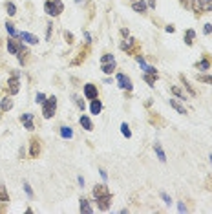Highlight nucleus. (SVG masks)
<instances>
[{
    "instance_id": "nucleus-21",
    "label": "nucleus",
    "mask_w": 212,
    "mask_h": 214,
    "mask_svg": "<svg viewBox=\"0 0 212 214\" xmlns=\"http://www.w3.org/2000/svg\"><path fill=\"white\" fill-rule=\"evenodd\" d=\"M157 77H159V73H145V75H143V79H145L150 86H154V84H155Z\"/></svg>"
},
{
    "instance_id": "nucleus-22",
    "label": "nucleus",
    "mask_w": 212,
    "mask_h": 214,
    "mask_svg": "<svg viewBox=\"0 0 212 214\" xmlns=\"http://www.w3.org/2000/svg\"><path fill=\"white\" fill-rule=\"evenodd\" d=\"M80 124H82V128H84V130H88V132H90V130H93V124H92V121H90V119H88L86 116L80 117Z\"/></svg>"
},
{
    "instance_id": "nucleus-39",
    "label": "nucleus",
    "mask_w": 212,
    "mask_h": 214,
    "mask_svg": "<svg viewBox=\"0 0 212 214\" xmlns=\"http://www.w3.org/2000/svg\"><path fill=\"white\" fill-rule=\"evenodd\" d=\"M203 33H205V35H212V24H205Z\"/></svg>"
},
{
    "instance_id": "nucleus-36",
    "label": "nucleus",
    "mask_w": 212,
    "mask_h": 214,
    "mask_svg": "<svg viewBox=\"0 0 212 214\" xmlns=\"http://www.w3.org/2000/svg\"><path fill=\"white\" fill-rule=\"evenodd\" d=\"M24 190H26V194L29 196V198H33V190H31V187H29L28 181H24Z\"/></svg>"
},
{
    "instance_id": "nucleus-11",
    "label": "nucleus",
    "mask_w": 212,
    "mask_h": 214,
    "mask_svg": "<svg viewBox=\"0 0 212 214\" xmlns=\"http://www.w3.org/2000/svg\"><path fill=\"white\" fill-rule=\"evenodd\" d=\"M7 84H9V92H11V94H19V75H13V77L9 79V82H7Z\"/></svg>"
},
{
    "instance_id": "nucleus-29",
    "label": "nucleus",
    "mask_w": 212,
    "mask_h": 214,
    "mask_svg": "<svg viewBox=\"0 0 212 214\" xmlns=\"http://www.w3.org/2000/svg\"><path fill=\"white\" fill-rule=\"evenodd\" d=\"M170 90H172V94H174V95H177V97L181 99V101H187V95H185V94H183V92H181L179 88H175V86H172Z\"/></svg>"
},
{
    "instance_id": "nucleus-3",
    "label": "nucleus",
    "mask_w": 212,
    "mask_h": 214,
    "mask_svg": "<svg viewBox=\"0 0 212 214\" xmlns=\"http://www.w3.org/2000/svg\"><path fill=\"white\" fill-rule=\"evenodd\" d=\"M194 9L196 13H201V11H212V0H194Z\"/></svg>"
},
{
    "instance_id": "nucleus-48",
    "label": "nucleus",
    "mask_w": 212,
    "mask_h": 214,
    "mask_svg": "<svg viewBox=\"0 0 212 214\" xmlns=\"http://www.w3.org/2000/svg\"><path fill=\"white\" fill-rule=\"evenodd\" d=\"M77 2H82V0H77Z\"/></svg>"
},
{
    "instance_id": "nucleus-42",
    "label": "nucleus",
    "mask_w": 212,
    "mask_h": 214,
    "mask_svg": "<svg viewBox=\"0 0 212 214\" xmlns=\"http://www.w3.org/2000/svg\"><path fill=\"white\" fill-rule=\"evenodd\" d=\"M99 174H101V177H102V179H104V181H106V179H108V174H106V172H104V170H102V168H101V170H99Z\"/></svg>"
},
{
    "instance_id": "nucleus-9",
    "label": "nucleus",
    "mask_w": 212,
    "mask_h": 214,
    "mask_svg": "<svg viewBox=\"0 0 212 214\" xmlns=\"http://www.w3.org/2000/svg\"><path fill=\"white\" fill-rule=\"evenodd\" d=\"M20 48H22V46H20V44H19V42H17L15 39H13V37L7 40V50H9V53H11V55H17Z\"/></svg>"
},
{
    "instance_id": "nucleus-23",
    "label": "nucleus",
    "mask_w": 212,
    "mask_h": 214,
    "mask_svg": "<svg viewBox=\"0 0 212 214\" xmlns=\"http://www.w3.org/2000/svg\"><path fill=\"white\" fill-rule=\"evenodd\" d=\"M6 29H7V33H9L13 39H19V31L15 29V26H13L11 22H6Z\"/></svg>"
},
{
    "instance_id": "nucleus-7",
    "label": "nucleus",
    "mask_w": 212,
    "mask_h": 214,
    "mask_svg": "<svg viewBox=\"0 0 212 214\" xmlns=\"http://www.w3.org/2000/svg\"><path fill=\"white\" fill-rule=\"evenodd\" d=\"M110 203H112V196H102V198H97V205L101 211H108L110 209Z\"/></svg>"
},
{
    "instance_id": "nucleus-6",
    "label": "nucleus",
    "mask_w": 212,
    "mask_h": 214,
    "mask_svg": "<svg viewBox=\"0 0 212 214\" xmlns=\"http://www.w3.org/2000/svg\"><path fill=\"white\" fill-rule=\"evenodd\" d=\"M20 121H22V124H24L26 130H35V124H33V114H24V116L20 117Z\"/></svg>"
},
{
    "instance_id": "nucleus-25",
    "label": "nucleus",
    "mask_w": 212,
    "mask_h": 214,
    "mask_svg": "<svg viewBox=\"0 0 212 214\" xmlns=\"http://www.w3.org/2000/svg\"><path fill=\"white\" fill-rule=\"evenodd\" d=\"M6 11H7L9 17H13V15L17 13V6H15L13 2H6Z\"/></svg>"
},
{
    "instance_id": "nucleus-5",
    "label": "nucleus",
    "mask_w": 212,
    "mask_h": 214,
    "mask_svg": "<svg viewBox=\"0 0 212 214\" xmlns=\"http://www.w3.org/2000/svg\"><path fill=\"white\" fill-rule=\"evenodd\" d=\"M117 84L123 88V90H132V81L128 75H124V73H117Z\"/></svg>"
},
{
    "instance_id": "nucleus-35",
    "label": "nucleus",
    "mask_w": 212,
    "mask_h": 214,
    "mask_svg": "<svg viewBox=\"0 0 212 214\" xmlns=\"http://www.w3.org/2000/svg\"><path fill=\"white\" fill-rule=\"evenodd\" d=\"M181 81H183V82H185V88H187V90H188V92H190V95H194V94H196V92H194V90H192V86H190V84H188V81H187V79H185V75H181Z\"/></svg>"
},
{
    "instance_id": "nucleus-38",
    "label": "nucleus",
    "mask_w": 212,
    "mask_h": 214,
    "mask_svg": "<svg viewBox=\"0 0 212 214\" xmlns=\"http://www.w3.org/2000/svg\"><path fill=\"white\" fill-rule=\"evenodd\" d=\"M64 39H66L68 44H71V42H73V35H71L70 31H64Z\"/></svg>"
},
{
    "instance_id": "nucleus-8",
    "label": "nucleus",
    "mask_w": 212,
    "mask_h": 214,
    "mask_svg": "<svg viewBox=\"0 0 212 214\" xmlns=\"http://www.w3.org/2000/svg\"><path fill=\"white\" fill-rule=\"evenodd\" d=\"M84 95L90 99V101L97 99V95H99V94H97V88L93 84H86V86H84Z\"/></svg>"
},
{
    "instance_id": "nucleus-12",
    "label": "nucleus",
    "mask_w": 212,
    "mask_h": 214,
    "mask_svg": "<svg viewBox=\"0 0 212 214\" xmlns=\"http://www.w3.org/2000/svg\"><path fill=\"white\" fill-rule=\"evenodd\" d=\"M19 39H24L26 42H29V44H39V39H37L35 35L26 33V31H20V33H19Z\"/></svg>"
},
{
    "instance_id": "nucleus-37",
    "label": "nucleus",
    "mask_w": 212,
    "mask_h": 214,
    "mask_svg": "<svg viewBox=\"0 0 212 214\" xmlns=\"http://www.w3.org/2000/svg\"><path fill=\"white\" fill-rule=\"evenodd\" d=\"M86 57V50H82V51H80V53H79V59H75V60H73V64H80V62H82V59Z\"/></svg>"
},
{
    "instance_id": "nucleus-43",
    "label": "nucleus",
    "mask_w": 212,
    "mask_h": 214,
    "mask_svg": "<svg viewBox=\"0 0 212 214\" xmlns=\"http://www.w3.org/2000/svg\"><path fill=\"white\" fill-rule=\"evenodd\" d=\"M84 39H86V42H92V35L88 31H84Z\"/></svg>"
},
{
    "instance_id": "nucleus-1",
    "label": "nucleus",
    "mask_w": 212,
    "mask_h": 214,
    "mask_svg": "<svg viewBox=\"0 0 212 214\" xmlns=\"http://www.w3.org/2000/svg\"><path fill=\"white\" fill-rule=\"evenodd\" d=\"M44 9H46V13L50 17H58L62 13V9H64V4L60 0H46L44 2Z\"/></svg>"
},
{
    "instance_id": "nucleus-4",
    "label": "nucleus",
    "mask_w": 212,
    "mask_h": 214,
    "mask_svg": "<svg viewBox=\"0 0 212 214\" xmlns=\"http://www.w3.org/2000/svg\"><path fill=\"white\" fill-rule=\"evenodd\" d=\"M40 150H42V146H40V139L39 137H33V139L29 141V157H39Z\"/></svg>"
},
{
    "instance_id": "nucleus-31",
    "label": "nucleus",
    "mask_w": 212,
    "mask_h": 214,
    "mask_svg": "<svg viewBox=\"0 0 212 214\" xmlns=\"http://www.w3.org/2000/svg\"><path fill=\"white\" fill-rule=\"evenodd\" d=\"M197 81H199V82H207V84H212V75H197Z\"/></svg>"
},
{
    "instance_id": "nucleus-41",
    "label": "nucleus",
    "mask_w": 212,
    "mask_h": 214,
    "mask_svg": "<svg viewBox=\"0 0 212 214\" xmlns=\"http://www.w3.org/2000/svg\"><path fill=\"white\" fill-rule=\"evenodd\" d=\"M177 209H179V212H187V205H185L183 201H179V203H177Z\"/></svg>"
},
{
    "instance_id": "nucleus-34",
    "label": "nucleus",
    "mask_w": 212,
    "mask_h": 214,
    "mask_svg": "<svg viewBox=\"0 0 212 214\" xmlns=\"http://www.w3.org/2000/svg\"><path fill=\"white\" fill-rule=\"evenodd\" d=\"M161 198H163V201H165V205H172V199H170V196L167 194V192H161Z\"/></svg>"
},
{
    "instance_id": "nucleus-40",
    "label": "nucleus",
    "mask_w": 212,
    "mask_h": 214,
    "mask_svg": "<svg viewBox=\"0 0 212 214\" xmlns=\"http://www.w3.org/2000/svg\"><path fill=\"white\" fill-rule=\"evenodd\" d=\"M35 101H37L39 104H42V103L46 101V95H44V94H37V99H35Z\"/></svg>"
},
{
    "instance_id": "nucleus-20",
    "label": "nucleus",
    "mask_w": 212,
    "mask_h": 214,
    "mask_svg": "<svg viewBox=\"0 0 212 214\" xmlns=\"http://www.w3.org/2000/svg\"><path fill=\"white\" fill-rule=\"evenodd\" d=\"M194 39H196V31H194V29H187V33H185V44L192 46Z\"/></svg>"
},
{
    "instance_id": "nucleus-10",
    "label": "nucleus",
    "mask_w": 212,
    "mask_h": 214,
    "mask_svg": "<svg viewBox=\"0 0 212 214\" xmlns=\"http://www.w3.org/2000/svg\"><path fill=\"white\" fill-rule=\"evenodd\" d=\"M110 192H108V187L106 185H97V187H93V196L95 198H102V196H108Z\"/></svg>"
},
{
    "instance_id": "nucleus-16",
    "label": "nucleus",
    "mask_w": 212,
    "mask_h": 214,
    "mask_svg": "<svg viewBox=\"0 0 212 214\" xmlns=\"http://www.w3.org/2000/svg\"><path fill=\"white\" fill-rule=\"evenodd\" d=\"M170 106H172L174 110H177V112H179L181 116H187V108H185L183 104H179V103H177L175 99H170Z\"/></svg>"
},
{
    "instance_id": "nucleus-18",
    "label": "nucleus",
    "mask_w": 212,
    "mask_h": 214,
    "mask_svg": "<svg viewBox=\"0 0 212 214\" xmlns=\"http://www.w3.org/2000/svg\"><path fill=\"white\" fill-rule=\"evenodd\" d=\"M92 211H93V209H92V205H90V203H88V199H86V198H80V212H92Z\"/></svg>"
},
{
    "instance_id": "nucleus-32",
    "label": "nucleus",
    "mask_w": 212,
    "mask_h": 214,
    "mask_svg": "<svg viewBox=\"0 0 212 214\" xmlns=\"http://www.w3.org/2000/svg\"><path fill=\"white\" fill-rule=\"evenodd\" d=\"M134 44V39H126L123 44H121V50H124V51H128V48Z\"/></svg>"
},
{
    "instance_id": "nucleus-24",
    "label": "nucleus",
    "mask_w": 212,
    "mask_h": 214,
    "mask_svg": "<svg viewBox=\"0 0 212 214\" xmlns=\"http://www.w3.org/2000/svg\"><path fill=\"white\" fill-rule=\"evenodd\" d=\"M154 150H155V154H157V157H159V159H161V161L165 163V161H167V156H165V152H163V148L159 146V143H155V145H154Z\"/></svg>"
},
{
    "instance_id": "nucleus-44",
    "label": "nucleus",
    "mask_w": 212,
    "mask_h": 214,
    "mask_svg": "<svg viewBox=\"0 0 212 214\" xmlns=\"http://www.w3.org/2000/svg\"><path fill=\"white\" fill-rule=\"evenodd\" d=\"M121 35H123V37H128V29H126V28H123V29H121Z\"/></svg>"
},
{
    "instance_id": "nucleus-26",
    "label": "nucleus",
    "mask_w": 212,
    "mask_h": 214,
    "mask_svg": "<svg viewBox=\"0 0 212 214\" xmlns=\"http://www.w3.org/2000/svg\"><path fill=\"white\" fill-rule=\"evenodd\" d=\"M114 70H115V62H106V64H102V72L104 73H114Z\"/></svg>"
},
{
    "instance_id": "nucleus-14",
    "label": "nucleus",
    "mask_w": 212,
    "mask_h": 214,
    "mask_svg": "<svg viewBox=\"0 0 212 214\" xmlns=\"http://www.w3.org/2000/svg\"><path fill=\"white\" fill-rule=\"evenodd\" d=\"M132 9L137 11V13H145V11L148 9V6H146V2H145V0H139V2H134Z\"/></svg>"
},
{
    "instance_id": "nucleus-33",
    "label": "nucleus",
    "mask_w": 212,
    "mask_h": 214,
    "mask_svg": "<svg viewBox=\"0 0 212 214\" xmlns=\"http://www.w3.org/2000/svg\"><path fill=\"white\" fill-rule=\"evenodd\" d=\"M73 101H75V104H77L79 110H84V101L79 97V95H73Z\"/></svg>"
},
{
    "instance_id": "nucleus-15",
    "label": "nucleus",
    "mask_w": 212,
    "mask_h": 214,
    "mask_svg": "<svg viewBox=\"0 0 212 214\" xmlns=\"http://www.w3.org/2000/svg\"><path fill=\"white\" fill-rule=\"evenodd\" d=\"M11 108H13V99H9V97L2 99V103H0V110H2V112H9Z\"/></svg>"
},
{
    "instance_id": "nucleus-46",
    "label": "nucleus",
    "mask_w": 212,
    "mask_h": 214,
    "mask_svg": "<svg viewBox=\"0 0 212 214\" xmlns=\"http://www.w3.org/2000/svg\"><path fill=\"white\" fill-rule=\"evenodd\" d=\"M148 6H150V7H155V0H148Z\"/></svg>"
},
{
    "instance_id": "nucleus-47",
    "label": "nucleus",
    "mask_w": 212,
    "mask_h": 214,
    "mask_svg": "<svg viewBox=\"0 0 212 214\" xmlns=\"http://www.w3.org/2000/svg\"><path fill=\"white\" fill-rule=\"evenodd\" d=\"M209 157H210V165H212V154H210V156H209Z\"/></svg>"
},
{
    "instance_id": "nucleus-19",
    "label": "nucleus",
    "mask_w": 212,
    "mask_h": 214,
    "mask_svg": "<svg viewBox=\"0 0 212 214\" xmlns=\"http://www.w3.org/2000/svg\"><path fill=\"white\" fill-rule=\"evenodd\" d=\"M196 68H197V70H209V68H210V60L207 57H203L199 62H196Z\"/></svg>"
},
{
    "instance_id": "nucleus-27",
    "label": "nucleus",
    "mask_w": 212,
    "mask_h": 214,
    "mask_svg": "<svg viewBox=\"0 0 212 214\" xmlns=\"http://www.w3.org/2000/svg\"><path fill=\"white\" fill-rule=\"evenodd\" d=\"M121 132H123V136L128 137V139L132 137V132H130V126H128V123H123V124H121Z\"/></svg>"
},
{
    "instance_id": "nucleus-17",
    "label": "nucleus",
    "mask_w": 212,
    "mask_h": 214,
    "mask_svg": "<svg viewBox=\"0 0 212 214\" xmlns=\"http://www.w3.org/2000/svg\"><path fill=\"white\" fill-rule=\"evenodd\" d=\"M58 132H60V137H64V139H71L73 137V130L70 126H60Z\"/></svg>"
},
{
    "instance_id": "nucleus-28",
    "label": "nucleus",
    "mask_w": 212,
    "mask_h": 214,
    "mask_svg": "<svg viewBox=\"0 0 212 214\" xmlns=\"http://www.w3.org/2000/svg\"><path fill=\"white\" fill-rule=\"evenodd\" d=\"M0 201H2V203L9 201V196H7V190H6V187H4V185H0Z\"/></svg>"
},
{
    "instance_id": "nucleus-2",
    "label": "nucleus",
    "mask_w": 212,
    "mask_h": 214,
    "mask_svg": "<svg viewBox=\"0 0 212 214\" xmlns=\"http://www.w3.org/2000/svg\"><path fill=\"white\" fill-rule=\"evenodd\" d=\"M55 108H57V97H46V101L42 103V116L44 119H51L55 114Z\"/></svg>"
},
{
    "instance_id": "nucleus-45",
    "label": "nucleus",
    "mask_w": 212,
    "mask_h": 214,
    "mask_svg": "<svg viewBox=\"0 0 212 214\" xmlns=\"http://www.w3.org/2000/svg\"><path fill=\"white\" fill-rule=\"evenodd\" d=\"M167 31H168V33H174L175 29H174V26H167Z\"/></svg>"
},
{
    "instance_id": "nucleus-30",
    "label": "nucleus",
    "mask_w": 212,
    "mask_h": 214,
    "mask_svg": "<svg viewBox=\"0 0 212 214\" xmlns=\"http://www.w3.org/2000/svg\"><path fill=\"white\" fill-rule=\"evenodd\" d=\"M106 62H115V59H114V55H112V53L102 55V59H101V64H106Z\"/></svg>"
},
{
    "instance_id": "nucleus-13",
    "label": "nucleus",
    "mask_w": 212,
    "mask_h": 214,
    "mask_svg": "<svg viewBox=\"0 0 212 214\" xmlns=\"http://www.w3.org/2000/svg\"><path fill=\"white\" fill-rule=\"evenodd\" d=\"M101 110H102V103H101L99 99H93L92 104H90V112L97 116V114H101Z\"/></svg>"
}]
</instances>
